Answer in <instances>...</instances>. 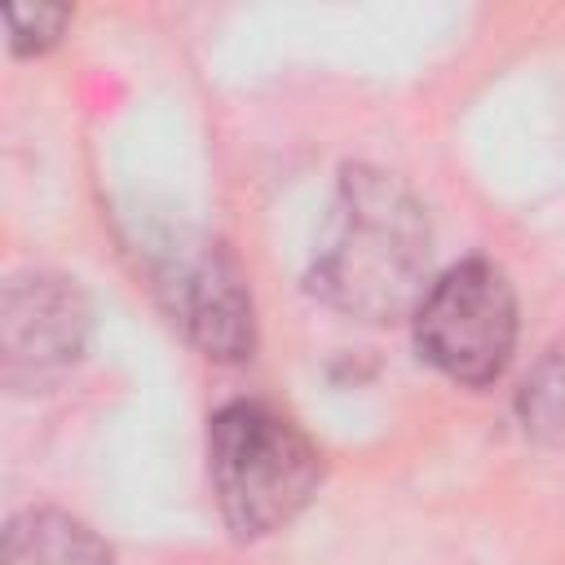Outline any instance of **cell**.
I'll list each match as a JSON object with an SVG mask.
<instances>
[{
	"label": "cell",
	"mask_w": 565,
	"mask_h": 565,
	"mask_svg": "<svg viewBox=\"0 0 565 565\" xmlns=\"http://www.w3.org/2000/svg\"><path fill=\"white\" fill-rule=\"evenodd\" d=\"M433 230L424 203L384 168L353 163L318 230L309 291L362 322L415 313L428 291Z\"/></svg>",
	"instance_id": "obj_1"
},
{
	"label": "cell",
	"mask_w": 565,
	"mask_h": 565,
	"mask_svg": "<svg viewBox=\"0 0 565 565\" xmlns=\"http://www.w3.org/2000/svg\"><path fill=\"white\" fill-rule=\"evenodd\" d=\"M207 472L225 525L265 539L296 521L318 494V446L265 402H230L207 424Z\"/></svg>",
	"instance_id": "obj_2"
},
{
	"label": "cell",
	"mask_w": 565,
	"mask_h": 565,
	"mask_svg": "<svg viewBox=\"0 0 565 565\" xmlns=\"http://www.w3.org/2000/svg\"><path fill=\"white\" fill-rule=\"evenodd\" d=\"M132 252L159 309L172 327L212 362H243L256 349V313L252 291L238 260L190 225L150 221L137 225Z\"/></svg>",
	"instance_id": "obj_3"
},
{
	"label": "cell",
	"mask_w": 565,
	"mask_h": 565,
	"mask_svg": "<svg viewBox=\"0 0 565 565\" xmlns=\"http://www.w3.org/2000/svg\"><path fill=\"white\" fill-rule=\"evenodd\" d=\"M415 349L463 388L494 384L516 349V291L494 260H459L415 305Z\"/></svg>",
	"instance_id": "obj_4"
},
{
	"label": "cell",
	"mask_w": 565,
	"mask_h": 565,
	"mask_svg": "<svg viewBox=\"0 0 565 565\" xmlns=\"http://www.w3.org/2000/svg\"><path fill=\"white\" fill-rule=\"evenodd\" d=\"M88 300L75 278L31 269L9 278L0 296V375L9 388H49L88 344Z\"/></svg>",
	"instance_id": "obj_5"
},
{
	"label": "cell",
	"mask_w": 565,
	"mask_h": 565,
	"mask_svg": "<svg viewBox=\"0 0 565 565\" xmlns=\"http://www.w3.org/2000/svg\"><path fill=\"white\" fill-rule=\"evenodd\" d=\"M0 565H115L106 539L71 512L26 508L4 530Z\"/></svg>",
	"instance_id": "obj_6"
},
{
	"label": "cell",
	"mask_w": 565,
	"mask_h": 565,
	"mask_svg": "<svg viewBox=\"0 0 565 565\" xmlns=\"http://www.w3.org/2000/svg\"><path fill=\"white\" fill-rule=\"evenodd\" d=\"M4 22H9L13 53H44L62 40V31L71 22V9L66 4H9Z\"/></svg>",
	"instance_id": "obj_7"
}]
</instances>
